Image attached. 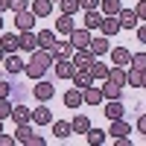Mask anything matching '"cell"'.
<instances>
[{"label": "cell", "instance_id": "obj_18", "mask_svg": "<svg viewBox=\"0 0 146 146\" xmlns=\"http://www.w3.org/2000/svg\"><path fill=\"white\" fill-rule=\"evenodd\" d=\"M23 73H27L29 79H35V82H38V79H44V73H47V67H44L41 62H35V58H29V64L23 67Z\"/></svg>", "mask_w": 146, "mask_h": 146}, {"label": "cell", "instance_id": "obj_49", "mask_svg": "<svg viewBox=\"0 0 146 146\" xmlns=\"http://www.w3.org/2000/svg\"><path fill=\"white\" fill-rule=\"evenodd\" d=\"M0 32H3V18H0Z\"/></svg>", "mask_w": 146, "mask_h": 146}, {"label": "cell", "instance_id": "obj_9", "mask_svg": "<svg viewBox=\"0 0 146 146\" xmlns=\"http://www.w3.org/2000/svg\"><path fill=\"white\" fill-rule=\"evenodd\" d=\"M117 18H120V29H135L137 23H140L137 15H135V9H120Z\"/></svg>", "mask_w": 146, "mask_h": 146}, {"label": "cell", "instance_id": "obj_13", "mask_svg": "<svg viewBox=\"0 0 146 146\" xmlns=\"http://www.w3.org/2000/svg\"><path fill=\"white\" fill-rule=\"evenodd\" d=\"M73 29H76L73 15H64V12H62V18H56V32H58V35H70Z\"/></svg>", "mask_w": 146, "mask_h": 146}, {"label": "cell", "instance_id": "obj_40", "mask_svg": "<svg viewBox=\"0 0 146 146\" xmlns=\"http://www.w3.org/2000/svg\"><path fill=\"white\" fill-rule=\"evenodd\" d=\"M79 9H100V0H79Z\"/></svg>", "mask_w": 146, "mask_h": 146}, {"label": "cell", "instance_id": "obj_8", "mask_svg": "<svg viewBox=\"0 0 146 146\" xmlns=\"http://www.w3.org/2000/svg\"><path fill=\"white\" fill-rule=\"evenodd\" d=\"M100 29H102L105 38L117 35V32H120V18H117V15H105V18H102V23H100Z\"/></svg>", "mask_w": 146, "mask_h": 146}, {"label": "cell", "instance_id": "obj_39", "mask_svg": "<svg viewBox=\"0 0 146 146\" xmlns=\"http://www.w3.org/2000/svg\"><path fill=\"white\" fill-rule=\"evenodd\" d=\"M135 15H137V21H146V0H140L135 6Z\"/></svg>", "mask_w": 146, "mask_h": 146}, {"label": "cell", "instance_id": "obj_33", "mask_svg": "<svg viewBox=\"0 0 146 146\" xmlns=\"http://www.w3.org/2000/svg\"><path fill=\"white\" fill-rule=\"evenodd\" d=\"M100 9H102V15H117L123 9V3L120 0H100Z\"/></svg>", "mask_w": 146, "mask_h": 146}, {"label": "cell", "instance_id": "obj_12", "mask_svg": "<svg viewBox=\"0 0 146 146\" xmlns=\"http://www.w3.org/2000/svg\"><path fill=\"white\" fill-rule=\"evenodd\" d=\"M50 56H53V58H70V56H73V44H67V41H53Z\"/></svg>", "mask_w": 146, "mask_h": 146}, {"label": "cell", "instance_id": "obj_27", "mask_svg": "<svg viewBox=\"0 0 146 146\" xmlns=\"http://www.w3.org/2000/svg\"><path fill=\"white\" fill-rule=\"evenodd\" d=\"M88 70H91V76H94V79H100V82H105V79H108V64L96 62V58L91 62V67H88Z\"/></svg>", "mask_w": 146, "mask_h": 146}, {"label": "cell", "instance_id": "obj_47", "mask_svg": "<svg viewBox=\"0 0 146 146\" xmlns=\"http://www.w3.org/2000/svg\"><path fill=\"white\" fill-rule=\"evenodd\" d=\"M3 58H6V50H3V47H0V64H3Z\"/></svg>", "mask_w": 146, "mask_h": 146}, {"label": "cell", "instance_id": "obj_32", "mask_svg": "<svg viewBox=\"0 0 146 146\" xmlns=\"http://www.w3.org/2000/svg\"><path fill=\"white\" fill-rule=\"evenodd\" d=\"M140 82H143V70L129 67V70H126V85H131V88H140Z\"/></svg>", "mask_w": 146, "mask_h": 146}, {"label": "cell", "instance_id": "obj_51", "mask_svg": "<svg viewBox=\"0 0 146 146\" xmlns=\"http://www.w3.org/2000/svg\"><path fill=\"white\" fill-rule=\"evenodd\" d=\"M53 3H58V0H53Z\"/></svg>", "mask_w": 146, "mask_h": 146}, {"label": "cell", "instance_id": "obj_38", "mask_svg": "<svg viewBox=\"0 0 146 146\" xmlns=\"http://www.w3.org/2000/svg\"><path fill=\"white\" fill-rule=\"evenodd\" d=\"M9 9L15 12V15H18V12H23V9H29V0H9Z\"/></svg>", "mask_w": 146, "mask_h": 146}, {"label": "cell", "instance_id": "obj_11", "mask_svg": "<svg viewBox=\"0 0 146 146\" xmlns=\"http://www.w3.org/2000/svg\"><path fill=\"white\" fill-rule=\"evenodd\" d=\"M12 120L21 126V123H32V108H27V105H12Z\"/></svg>", "mask_w": 146, "mask_h": 146}, {"label": "cell", "instance_id": "obj_37", "mask_svg": "<svg viewBox=\"0 0 146 146\" xmlns=\"http://www.w3.org/2000/svg\"><path fill=\"white\" fill-rule=\"evenodd\" d=\"M9 117H12V102L6 96V100H0V120H9Z\"/></svg>", "mask_w": 146, "mask_h": 146}, {"label": "cell", "instance_id": "obj_45", "mask_svg": "<svg viewBox=\"0 0 146 146\" xmlns=\"http://www.w3.org/2000/svg\"><path fill=\"white\" fill-rule=\"evenodd\" d=\"M137 129H140V135L146 131V114H140V117H137Z\"/></svg>", "mask_w": 146, "mask_h": 146}, {"label": "cell", "instance_id": "obj_48", "mask_svg": "<svg viewBox=\"0 0 146 146\" xmlns=\"http://www.w3.org/2000/svg\"><path fill=\"white\" fill-rule=\"evenodd\" d=\"M140 88H146V70H143V82H140Z\"/></svg>", "mask_w": 146, "mask_h": 146}, {"label": "cell", "instance_id": "obj_14", "mask_svg": "<svg viewBox=\"0 0 146 146\" xmlns=\"http://www.w3.org/2000/svg\"><path fill=\"white\" fill-rule=\"evenodd\" d=\"M3 67H6L9 73H23V58H21L18 53H6V58H3Z\"/></svg>", "mask_w": 146, "mask_h": 146}, {"label": "cell", "instance_id": "obj_2", "mask_svg": "<svg viewBox=\"0 0 146 146\" xmlns=\"http://www.w3.org/2000/svg\"><path fill=\"white\" fill-rule=\"evenodd\" d=\"M94 50L91 47H79V50H73V56H70V62L76 64V67H91V62H94Z\"/></svg>", "mask_w": 146, "mask_h": 146}, {"label": "cell", "instance_id": "obj_6", "mask_svg": "<svg viewBox=\"0 0 146 146\" xmlns=\"http://www.w3.org/2000/svg\"><path fill=\"white\" fill-rule=\"evenodd\" d=\"M53 70H56L58 79H70L73 70H76V64H73L70 58H56V62H53Z\"/></svg>", "mask_w": 146, "mask_h": 146}, {"label": "cell", "instance_id": "obj_25", "mask_svg": "<svg viewBox=\"0 0 146 146\" xmlns=\"http://www.w3.org/2000/svg\"><path fill=\"white\" fill-rule=\"evenodd\" d=\"M53 135H56L58 140H67V137L73 135V129H70L67 120H58V123H53Z\"/></svg>", "mask_w": 146, "mask_h": 146}, {"label": "cell", "instance_id": "obj_1", "mask_svg": "<svg viewBox=\"0 0 146 146\" xmlns=\"http://www.w3.org/2000/svg\"><path fill=\"white\" fill-rule=\"evenodd\" d=\"M32 94H35V100H38V102H50L53 94H56V88H53V82L38 79V82H35V88H32Z\"/></svg>", "mask_w": 146, "mask_h": 146}, {"label": "cell", "instance_id": "obj_23", "mask_svg": "<svg viewBox=\"0 0 146 146\" xmlns=\"http://www.w3.org/2000/svg\"><path fill=\"white\" fill-rule=\"evenodd\" d=\"M70 129H73V135H85V131L91 129V120L85 117V114H76V117L70 120Z\"/></svg>", "mask_w": 146, "mask_h": 146}, {"label": "cell", "instance_id": "obj_50", "mask_svg": "<svg viewBox=\"0 0 146 146\" xmlns=\"http://www.w3.org/2000/svg\"><path fill=\"white\" fill-rule=\"evenodd\" d=\"M0 131H3V120H0Z\"/></svg>", "mask_w": 146, "mask_h": 146}, {"label": "cell", "instance_id": "obj_10", "mask_svg": "<svg viewBox=\"0 0 146 146\" xmlns=\"http://www.w3.org/2000/svg\"><path fill=\"white\" fill-rule=\"evenodd\" d=\"M32 123H38V126H47V123H53V111L47 108V102H41L38 108H32Z\"/></svg>", "mask_w": 146, "mask_h": 146}, {"label": "cell", "instance_id": "obj_21", "mask_svg": "<svg viewBox=\"0 0 146 146\" xmlns=\"http://www.w3.org/2000/svg\"><path fill=\"white\" fill-rule=\"evenodd\" d=\"M129 123H126V120L123 117H120V120H111V129H108V135H111V137H129Z\"/></svg>", "mask_w": 146, "mask_h": 146}, {"label": "cell", "instance_id": "obj_36", "mask_svg": "<svg viewBox=\"0 0 146 146\" xmlns=\"http://www.w3.org/2000/svg\"><path fill=\"white\" fill-rule=\"evenodd\" d=\"M129 67L146 70V53H131V62H129Z\"/></svg>", "mask_w": 146, "mask_h": 146}, {"label": "cell", "instance_id": "obj_16", "mask_svg": "<svg viewBox=\"0 0 146 146\" xmlns=\"http://www.w3.org/2000/svg\"><path fill=\"white\" fill-rule=\"evenodd\" d=\"M102 114H105L108 120H120V117L126 114V108H123V102H120V100H108V105H105Z\"/></svg>", "mask_w": 146, "mask_h": 146}, {"label": "cell", "instance_id": "obj_19", "mask_svg": "<svg viewBox=\"0 0 146 146\" xmlns=\"http://www.w3.org/2000/svg\"><path fill=\"white\" fill-rule=\"evenodd\" d=\"M102 12L100 9H88L85 12V29H100V23H102Z\"/></svg>", "mask_w": 146, "mask_h": 146}, {"label": "cell", "instance_id": "obj_35", "mask_svg": "<svg viewBox=\"0 0 146 146\" xmlns=\"http://www.w3.org/2000/svg\"><path fill=\"white\" fill-rule=\"evenodd\" d=\"M58 6H62L64 15H76L79 12V0H58Z\"/></svg>", "mask_w": 146, "mask_h": 146}, {"label": "cell", "instance_id": "obj_46", "mask_svg": "<svg viewBox=\"0 0 146 146\" xmlns=\"http://www.w3.org/2000/svg\"><path fill=\"white\" fill-rule=\"evenodd\" d=\"M6 9H9V0H0V15H3Z\"/></svg>", "mask_w": 146, "mask_h": 146}, {"label": "cell", "instance_id": "obj_5", "mask_svg": "<svg viewBox=\"0 0 146 146\" xmlns=\"http://www.w3.org/2000/svg\"><path fill=\"white\" fill-rule=\"evenodd\" d=\"M15 27H18V32H23V29H32V27H35V12H32V9H23V12H18V15H15Z\"/></svg>", "mask_w": 146, "mask_h": 146}, {"label": "cell", "instance_id": "obj_28", "mask_svg": "<svg viewBox=\"0 0 146 146\" xmlns=\"http://www.w3.org/2000/svg\"><path fill=\"white\" fill-rule=\"evenodd\" d=\"M82 102H85V100H82V91H79V88H70V91L64 94V105H67V108H79Z\"/></svg>", "mask_w": 146, "mask_h": 146}, {"label": "cell", "instance_id": "obj_22", "mask_svg": "<svg viewBox=\"0 0 146 146\" xmlns=\"http://www.w3.org/2000/svg\"><path fill=\"white\" fill-rule=\"evenodd\" d=\"M0 47H3L6 53H18V50H21V41H18V35H15V32H3Z\"/></svg>", "mask_w": 146, "mask_h": 146}, {"label": "cell", "instance_id": "obj_24", "mask_svg": "<svg viewBox=\"0 0 146 146\" xmlns=\"http://www.w3.org/2000/svg\"><path fill=\"white\" fill-rule=\"evenodd\" d=\"M35 35H38V47H41V50H50L53 41H56V29H41Z\"/></svg>", "mask_w": 146, "mask_h": 146}, {"label": "cell", "instance_id": "obj_43", "mask_svg": "<svg viewBox=\"0 0 146 146\" xmlns=\"http://www.w3.org/2000/svg\"><path fill=\"white\" fill-rule=\"evenodd\" d=\"M9 94H12V85L9 82H0V100H6Z\"/></svg>", "mask_w": 146, "mask_h": 146}, {"label": "cell", "instance_id": "obj_17", "mask_svg": "<svg viewBox=\"0 0 146 146\" xmlns=\"http://www.w3.org/2000/svg\"><path fill=\"white\" fill-rule=\"evenodd\" d=\"M111 62H114L117 67H129V62H131V53L126 50V47H114V50H111Z\"/></svg>", "mask_w": 146, "mask_h": 146}, {"label": "cell", "instance_id": "obj_20", "mask_svg": "<svg viewBox=\"0 0 146 146\" xmlns=\"http://www.w3.org/2000/svg\"><path fill=\"white\" fill-rule=\"evenodd\" d=\"M29 9L35 12V18H47V15L53 12V0H32Z\"/></svg>", "mask_w": 146, "mask_h": 146}, {"label": "cell", "instance_id": "obj_7", "mask_svg": "<svg viewBox=\"0 0 146 146\" xmlns=\"http://www.w3.org/2000/svg\"><path fill=\"white\" fill-rule=\"evenodd\" d=\"M67 41L73 44V50H79V47H88L91 44V29H73L67 35Z\"/></svg>", "mask_w": 146, "mask_h": 146}, {"label": "cell", "instance_id": "obj_34", "mask_svg": "<svg viewBox=\"0 0 146 146\" xmlns=\"http://www.w3.org/2000/svg\"><path fill=\"white\" fill-rule=\"evenodd\" d=\"M29 135H32V129H29L27 123H21V126L15 129V140H18V143H23V146H27V140H29Z\"/></svg>", "mask_w": 146, "mask_h": 146}, {"label": "cell", "instance_id": "obj_42", "mask_svg": "<svg viewBox=\"0 0 146 146\" xmlns=\"http://www.w3.org/2000/svg\"><path fill=\"white\" fill-rule=\"evenodd\" d=\"M135 32H137V41H140V44H146V23H137Z\"/></svg>", "mask_w": 146, "mask_h": 146}, {"label": "cell", "instance_id": "obj_4", "mask_svg": "<svg viewBox=\"0 0 146 146\" xmlns=\"http://www.w3.org/2000/svg\"><path fill=\"white\" fill-rule=\"evenodd\" d=\"M18 41H21V50H23V53L38 50V35H35L32 29H23V32H18Z\"/></svg>", "mask_w": 146, "mask_h": 146}, {"label": "cell", "instance_id": "obj_44", "mask_svg": "<svg viewBox=\"0 0 146 146\" xmlns=\"http://www.w3.org/2000/svg\"><path fill=\"white\" fill-rule=\"evenodd\" d=\"M12 143H18V140H15V135L9 137V135H3V131H0V146H12Z\"/></svg>", "mask_w": 146, "mask_h": 146}, {"label": "cell", "instance_id": "obj_26", "mask_svg": "<svg viewBox=\"0 0 146 146\" xmlns=\"http://www.w3.org/2000/svg\"><path fill=\"white\" fill-rule=\"evenodd\" d=\"M105 135H108V131H102V129H88V131H85V140H88L91 146H100V143H105Z\"/></svg>", "mask_w": 146, "mask_h": 146}, {"label": "cell", "instance_id": "obj_3", "mask_svg": "<svg viewBox=\"0 0 146 146\" xmlns=\"http://www.w3.org/2000/svg\"><path fill=\"white\" fill-rule=\"evenodd\" d=\"M70 79H73V88H79V91H85L88 85H94V76H91V70H88V67H76Z\"/></svg>", "mask_w": 146, "mask_h": 146}, {"label": "cell", "instance_id": "obj_30", "mask_svg": "<svg viewBox=\"0 0 146 146\" xmlns=\"http://www.w3.org/2000/svg\"><path fill=\"white\" fill-rule=\"evenodd\" d=\"M120 91H123V88H120V85H114L111 79L102 82V96H105V100H120Z\"/></svg>", "mask_w": 146, "mask_h": 146}, {"label": "cell", "instance_id": "obj_31", "mask_svg": "<svg viewBox=\"0 0 146 146\" xmlns=\"http://www.w3.org/2000/svg\"><path fill=\"white\" fill-rule=\"evenodd\" d=\"M91 50H94V56H102V53H108V50H111V44H108V38H105V35H102V38H91Z\"/></svg>", "mask_w": 146, "mask_h": 146}, {"label": "cell", "instance_id": "obj_29", "mask_svg": "<svg viewBox=\"0 0 146 146\" xmlns=\"http://www.w3.org/2000/svg\"><path fill=\"white\" fill-rule=\"evenodd\" d=\"M108 79H111L114 85H120V88H126V67H108Z\"/></svg>", "mask_w": 146, "mask_h": 146}, {"label": "cell", "instance_id": "obj_52", "mask_svg": "<svg viewBox=\"0 0 146 146\" xmlns=\"http://www.w3.org/2000/svg\"><path fill=\"white\" fill-rule=\"evenodd\" d=\"M143 135H146V131H143Z\"/></svg>", "mask_w": 146, "mask_h": 146}, {"label": "cell", "instance_id": "obj_41", "mask_svg": "<svg viewBox=\"0 0 146 146\" xmlns=\"http://www.w3.org/2000/svg\"><path fill=\"white\" fill-rule=\"evenodd\" d=\"M27 146H47V140H44L41 135H29V140H27Z\"/></svg>", "mask_w": 146, "mask_h": 146}, {"label": "cell", "instance_id": "obj_15", "mask_svg": "<svg viewBox=\"0 0 146 146\" xmlns=\"http://www.w3.org/2000/svg\"><path fill=\"white\" fill-rule=\"evenodd\" d=\"M82 100L88 102V105H100L105 96H102V88H94V85H88V88L82 91Z\"/></svg>", "mask_w": 146, "mask_h": 146}]
</instances>
